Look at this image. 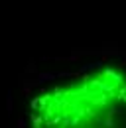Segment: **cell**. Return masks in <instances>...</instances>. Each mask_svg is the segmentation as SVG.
Here are the masks:
<instances>
[{
  "label": "cell",
  "instance_id": "cell-1",
  "mask_svg": "<svg viewBox=\"0 0 126 128\" xmlns=\"http://www.w3.org/2000/svg\"><path fill=\"white\" fill-rule=\"evenodd\" d=\"M34 128H126V89L114 75H93L38 96Z\"/></svg>",
  "mask_w": 126,
  "mask_h": 128
}]
</instances>
